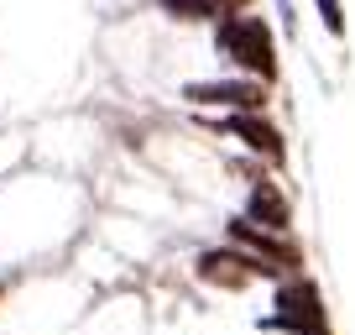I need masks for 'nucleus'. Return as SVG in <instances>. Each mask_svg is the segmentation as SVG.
<instances>
[{
	"label": "nucleus",
	"mask_w": 355,
	"mask_h": 335,
	"mask_svg": "<svg viewBox=\"0 0 355 335\" xmlns=\"http://www.w3.org/2000/svg\"><path fill=\"white\" fill-rule=\"evenodd\" d=\"M220 53L235 58V63H241L245 74H256L261 84L277 79V47H272V32H266L261 16H225L220 22Z\"/></svg>",
	"instance_id": "1"
},
{
	"label": "nucleus",
	"mask_w": 355,
	"mask_h": 335,
	"mask_svg": "<svg viewBox=\"0 0 355 335\" xmlns=\"http://www.w3.org/2000/svg\"><path fill=\"white\" fill-rule=\"evenodd\" d=\"M272 320L266 330H288V335H329V320H324V299L309 278H293L277 288V304H272Z\"/></svg>",
	"instance_id": "2"
},
{
	"label": "nucleus",
	"mask_w": 355,
	"mask_h": 335,
	"mask_svg": "<svg viewBox=\"0 0 355 335\" xmlns=\"http://www.w3.org/2000/svg\"><path fill=\"white\" fill-rule=\"evenodd\" d=\"M183 100H193V105H230L235 115H251V111L266 105V84H256V79H199V84L183 90Z\"/></svg>",
	"instance_id": "3"
},
{
	"label": "nucleus",
	"mask_w": 355,
	"mask_h": 335,
	"mask_svg": "<svg viewBox=\"0 0 355 335\" xmlns=\"http://www.w3.org/2000/svg\"><path fill=\"white\" fill-rule=\"evenodd\" d=\"M256 272L277 278V268H266V262L245 257V252H204V257H199V278L204 283H220V288H241V283L256 278Z\"/></svg>",
	"instance_id": "4"
},
{
	"label": "nucleus",
	"mask_w": 355,
	"mask_h": 335,
	"mask_svg": "<svg viewBox=\"0 0 355 335\" xmlns=\"http://www.w3.org/2000/svg\"><path fill=\"white\" fill-rule=\"evenodd\" d=\"M230 241L235 246H245L256 262H266V268H298V252H293L282 236H272V231H261V225H251V220H230Z\"/></svg>",
	"instance_id": "5"
},
{
	"label": "nucleus",
	"mask_w": 355,
	"mask_h": 335,
	"mask_svg": "<svg viewBox=\"0 0 355 335\" xmlns=\"http://www.w3.org/2000/svg\"><path fill=\"white\" fill-rule=\"evenodd\" d=\"M245 220L261 225V231H272V236L288 231L293 210H288V199H282L277 183H256V189H251V199H245Z\"/></svg>",
	"instance_id": "6"
},
{
	"label": "nucleus",
	"mask_w": 355,
	"mask_h": 335,
	"mask_svg": "<svg viewBox=\"0 0 355 335\" xmlns=\"http://www.w3.org/2000/svg\"><path fill=\"white\" fill-rule=\"evenodd\" d=\"M225 131L241 136L251 152L272 157V163H282V152H288V147H282V131H277L272 121H261V115H230V121H225Z\"/></svg>",
	"instance_id": "7"
},
{
	"label": "nucleus",
	"mask_w": 355,
	"mask_h": 335,
	"mask_svg": "<svg viewBox=\"0 0 355 335\" xmlns=\"http://www.w3.org/2000/svg\"><path fill=\"white\" fill-rule=\"evenodd\" d=\"M167 16H178V22H214V16H225V11H214L209 0H157Z\"/></svg>",
	"instance_id": "8"
},
{
	"label": "nucleus",
	"mask_w": 355,
	"mask_h": 335,
	"mask_svg": "<svg viewBox=\"0 0 355 335\" xmlns=\"http://www.w3.org/2000/svg\"><path fill=\"white\" fill-rule=\"evenodd\" d=\"M313 6H319V16H324V26H329L334 37L345 32V11H340V0H313Z\"/></svg>",
	"instance_id": "9"
},
{
	"label": "nucleus",
	"mask_w": 355,
	"mask_h": 335,
	"mask_svg": "<svg viewBox=\"0 0 355 335\" xmlns=\"http://www.w3.org/2000/svg\"><path fill=\"white\" fill-rule=\"evenodd\" d=\"M209 6H214V11H220V6H225V0H209Z\"/></svg>",
	"instance_id": "10"
}]
</instances>
